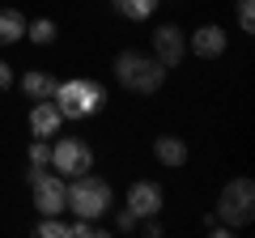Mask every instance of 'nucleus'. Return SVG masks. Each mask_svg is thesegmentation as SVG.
I'll return each instance as SVG.
<instances>
[{"label": "nucleus", "mask_w": 255, "mask_h": 238, "mask_svg": "<svg viewBox=\"0 0 255 238\" xmlns=\"http://www.w3.org/2000/svg\"><path fill=\"white\" fill-rule=\"evenodd\" d=\"M55 107H60L64 119H90L98 115L102 107H107V90H102L98 81H85V77H77V81H64L55 85Z\"/></svg>", "instance_id": "obj_1"}, {"label": "nucleus", "mask_w": 255, "mask_h": 238, "mask_svg": "<svg viewBox=\"0 0 255 238\" xmlns=\"http://www.w3.org/2000/svg\"><path fill=\"white\" fill-rule=\"evenodd\" d=\"M115 77L128 85V90H136V94H153V90H162V81H166V64L157 60V55L119 51L115 55Z\"/></svg>", "instance_id": "obj_2"}, {"label": "nucleus", "mask_w": 255, "mask_h": 238, "mask_svg": "<svg viewBox=\"0 0 255 238\" xmlns=\"http://www.w3.org/2000/svg\"><path fill=\"white\" fill-rule=\"evenodd\" d=\"M68 209L77 213V217L94 221L102 217V213L111 209V183L107 179H98V174H73V187H68Z\"/></svg>", "instance_id": "obj_3"}, {"label": "nucleus", "mask_w": 255, "mask_h": 238, "mask_svg": "<svg viewBox=\"0 0 255 238\" xmlns=\"http://www.w3.org/2000/svg\"><path fill=\"white\" fill-rule=\"evenodd\" d=\"M217 221H226L230 230L251 226V221H255V187H251V179H234V183H226V187H221V200H217Z\"/></svg>", "instance_id": "obj_4"}, {"label": "nucleus", "mask_w": 255, "mask_h": 238, "mask_svg": "<svg viewBox=\"0 0 255 238\" xmlns=\"http://www.w3.org/2000/svg\"><path fill=\"white\" fill-rule=\"evenodd\" d=\"M30 187H34V204L43 217H60L68 209V183L64 174H47V170H26Z\"/></svg>", "instance_id": "obj_5"}, {"label": "nucleus", "mask_w": 255, "mask_h": 238, "mask_svg": "<svg viewBox=\"0 0 255 238\" xmlns=\"http://www.w3.org/2000/svg\"><path fill=\"white\" fill-rule=\"evenodd\" d=\"M51 166L64 174V179H73V174H85L94 166V153L81 136H64L60 145H51Z\"/></svg>", "instance_id": "obj_6"}, {"label": "nucleus", "mask_w": 255, "mask_h": 238, "mask_svg": "<svg viewBox=\"0 0 255 238\" xmlns=\"http://www.w3.org/2000/svg\"><path fill=\"white\" fill-rule=\"evenodd\" d=\"M153 51H157V60H162L166 68H174L183 55H187V38H183V30L170 26V21L157 26V30H153Z\"/></svg>", "instance_id": "obj_7"}, {"label": "nucleus", "mask_w": 255, "mask_h": 238, "mask_svg": "<svg viewBox=\"0 0 255 238\" xmlns=\"http://www.w3.org/2000/svg\"><path fill=\"white\" fill-rule=\"evenodd\" d=\"M128 209L136 213V217H157V213H162V187L149 183V179L132 183V192H128Z\"/></svg>", "instance_id": "obj_8"}, {"label": "nucleus", "mask_w": 255, "mask_h": 238, "mask_svg": "<svg viewBox=\"0 0 255 238\" xmlns=\"http://www.w3.org/2000/svg\"><path fill=\"white\" fill-rule=\"evenodd\" d=\"M60 123H64V115H60V107H55L51 98L34 102V111H30V132H34L38 140L55 136V132H60Z\"/></svg>", "instance_id": "obj_9"}, {"label": "nucleus", "mask_w": 255, "mask_h": 238, "mask_svg": "<svg viewBox=\"0 0 255 238\" xmlns=\"http://www.w3.org/2000/svg\"><path fill=\"white\" fill-rule=\"evenodd\" d=\"M226 43H230V34H226L221 26H200L196 34H191V43H187V47L200 55V60H217V55L226 51Z\"/></svg>", "instance_id": "obj_10"}, {"label": "nucleus", "mask_w": 255, "mask_h": 238, "mask_svg": "<svg viewBox=\"0 0 255 238\" xmlns=\"http://www.w3.org/2000/svg\"><path fill=\"white\" fill-rule=\"evenodd\" d=\"M153 157L162 166H183L187 162V145H183L179 136H157L153 140Z\"/></svg>", "instance_id": "obj_11"}, {"label": "nucleus", "mask_w": 255, "mask_h": 238, "mask_svg": "<svg viewBox=\"0 0 255 238\" xmlns=\"http://www.w3.org/2000/svg\"><path fill=\"white\" fill-rule=\"evenodd\" d=\"M55 85H60V81H55L51 73H26V77H21V90H26L34 102H43V98H55Z\"/></svg>", "instance_id": "obj_12"}, {"label": "nucleus", "mask_w": 255, "mask_h": 238, "mask_svg": "<svg viewBox=\"0 0 255 238\" xmlns=\"http://www.w3.org/2000/svg\"><path fill=\"white\" fill-rule=\"evenodd\" d=\"M21 34H26V17H21L17 9H0V43L9 47V43H17Z\"/></svg>", "instance_id": "obj_13"}, {"label": "nucleus", "mask_w": 255, "mask_h": 238, "mask_svg": "<svg viewBox=\"0 0 255 238\" xmlns=\"http://www.w3.org/2000/svg\"><path fill=\"white\" fill-rule=\"evenodd\" d=\"M153 9H157V0H115V13H124L128 21H145V17H153Z\"/></svg>", "instance_id": "obj_14"}, {"label": "nucleus", "mask_w": 255, "mask_h": 238, "mask_svg": "<svg viewBox=\"0 0 255 238\" xmlns=\"http://www.w3.org/2000/svg\"><path fill=\"white\" fill-rule=\"evenodd\" d=\"M26 34H30V43L47 47V43L55 38V21H51V17H38V21H30V26H26Z\"/></svg>", "instance_id": "obj_15"}, {"label": "nucleus", "mask_w": 255, "mask_h": 238, "mask_svg": "<svg viewBox=\"0 0 255 238\" xmlns=\"http://www.w3.org/2000/svg\"><path fill=\"white\" fill-rule=\"evenodd\" d=\"M34 234H38V238H68V226H64L60 217H43V221L34 226Z\"/></svg>", "instance_id": "obj_16"}, {"label": "nucleus", "mask_w": 255, "mask_h": 238, "mask_svg": "<svg viewBox=\"0 0 255 238\" xmlns=\"http://www.w3.org/2000/svg\"><path fill=\"white\" fill-rule=\"evenodd\" d=\"M51 166V145L47 140H34L30 145V170H47Z\"/></svg>", "instance_id": "obj_17"}, {"label": "nucleus", "mask_w": 255, "mask_h": 238, "mask_svg": "<svg viewBox=\"0 0 255 238\" xmlns=\"http://www.w3.org/2000/svg\"><path fill=\"white\" fill-rule=\"evenodd\" d=\"M238 26H243L247 34L255 30V9H251V0H238Z\"/></svg>", "instance_id": "obj_18"}, {"label": "nucleus", "mask_w": 255, "mask_h": 238, "mask_svg": "<svg viewBox=\"0 0 255 238\" xmlns=\"http://www.w3.org/2000/svg\"><path fill=\"white\" fill-rule=\"evenodd\" d=\"M115 221H119V230H136V221H140V217H136L132 209H124V213H119Z\"/></svg>", "instance_id": "obj_19"}, {"label": "nucleus", "mask_w": 255, "mask_h": 238, "mask_svg": "<svg viewBox=\"0 0 255 238\" xmlns=\"http://www.w3.org/2000/svg\"><path fill=\"white\" fill-rule=\"evenodd\" d=\"M140 221H145V226H140V230H145V238H162V226H157V217H140Z\"/></svg>", "instance_id": "obj_20"}, {"label": "nucleus", "mask_w": 255, "mask_h": 238, "mask_svg": "<svg viewBox=\"0 0 255 238\" xmlns=\"http://www.w3.org/2000/svg\"><path fill=\"white\" fill-rule=\"evenodd\" d=\"M9 85H13V68L0 60V90H9Z\"/></svg>", "instance_id": "obj_21"}]
</instances>
